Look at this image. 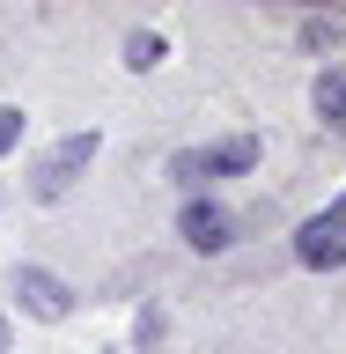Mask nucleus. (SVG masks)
<instances>
[{"label":"nucleus","instance_id":"f257e3e1","mask_svg":"<svg viewBox=\"0 0 346 354\" xmlns=\"http://www.w3.org/2000/svg\"><path fill=\"white\" fill-rule=\"evenodd\" d=\"M96 148H104V133H96V126H88V133H66L59 148H44L37 162H30V199H37V207L66 199L74 185H81V170L96 162Z\"/></svg>","mask_w":346,"mask_h":354},{"label":"nucleus","instance_id":"f03ea898","mask_svg":"<svg viewBox=\"0 0 346 354\" xmlns=\"http://www.w3.org/2000/svg\"><path fill=\"white\" fill-rule=\"evenodd\" d=\"M251 162H258V140H251V133H229V140H214V148H177L170 177L177 185H206V177H243Z\"/></svg>","mask_w":346,"mask_h":354},{"label":"nucleus","instance_id":"7ed1b4c3","mask_svg":"<svg viewBox=\"0 0 346 354\" xmlns=\"http://www.w3.org/2000/svg\"><path fill=\"white\" fill-rule=\"evenodd\" d=\"M15 295L30 317H44V325H59L66 310H74V288L59 281V273H44V266H15Z\"/></svg>","mask_w":346,"mask_h":354},{"label":"nucleus","instance_id":"20e7f679","mask_svg":"<svg viewBox=\"0 0 346 354\" xmlns=\"http://www.w3.org/2000/svg\"><path fill=\"white\" fill-rule=\"evenodd\" d=\"M295 259L317 266V273H331V266H346V214H317L295 229Z\"/></svg>","mask_w":346,"mask_h":354},{"label":"nucleus","instance_id":"39448f33","mask_svg":"<svg viewBox=\"0 0 346 354\" xmlns=\"http://www.w3.org/2000/svg\"><path fill=\"white\" fill-rule=\"evenodd\" d=\"M177 229H184V243H192V251H229V243H236V214H229L221 199H192Z\"/></svg>","mask_w":346,"mask_h":354},{"label":"nucleus","instance_id":"423d86ee","mask_svg":"<svg viewBox=\"0 0 346 354\" xmlns=\"http://www.w3.org/2000/svg\"><path fill=\"white\" fill-rule=\"evenodd\" d=\"M317 118L346 126V74H317Z\"/></svg>","mask_w":346,"mask_h":354},{"label":"nucleus","instance_id":"0eeeda50","mask_svg":"<svg viewBox=\"0 0 346 354\" xmlns=\"http://www.w3.org/2000/svg\"><path fill=\"white\" fill-rule=\"evenodd\" d=\"M126 66H133V74L162 66V37H155V30H133V37H126Z\"/></svg>","mask_w":346,"mask_h":354},{"label":"nucleus","instance_id":"6e6552de","mask_svg":"<svg viewBox=\"0 0 346 354\" xmlns=\"http://www.w3.org/2000/svg\"><path fill=\"white\" fill-rule=\"evenodd\" d=\"M346 37V15H302V44H339Z\"/></svg>","mask_w":346,"mask_h":354},{"label":"nucleus","instance_id":"1a4fd4ad","mask_svg":"<svg viewBox=\"0 0 346 354\" xmlns=\"http://www.w3.org/2000/svg\"><path fill=\"white\" fill-rule=\"evenodd\" d=\"M15 140H22V111H15V104H0V155L15 148Z\"/></svg>","mask_w":346,"mask_h":354},{"label":"nucleus","instance_id":"9d476101","mask_svg":"<svg viewBox=\"0 0 346 354\" xmlns=\"http://www.w3.org/2000/svg\"><path fill=\"white\" fill-rule=\"evenodd\" d=\"M0 354H8V317H0Z\"/></svg>","mask_w":346,"mask_h":354},{"label":"nucleus","instance_id":"9b49d317","mask_svg":"<svg viewBox=\"0 0 346 354\" xmlns=\"http://www.w3.org/2000/svg\"><path fill=\"white\" fill-rule=\"evenodd\" d=\"M331 214H346V199H339V207H331Z\"/></svg>","mask_w":346,"mask_h":354}]
</instances>
